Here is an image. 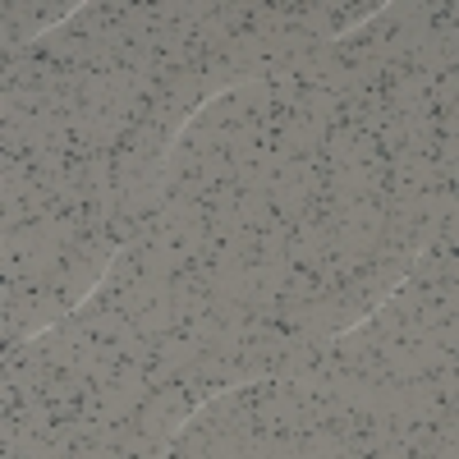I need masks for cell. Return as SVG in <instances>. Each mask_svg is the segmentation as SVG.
<instances>
[{
  "label": "cell",
  "instance_id": "obj_1",
  "mask_svg": "<svg viewBox=\"0 0 459 459\" xmlns=\"http://www.w3.org/2000/svg\"><path fill=\"white\" fill-rule=\"evenodd\" d=\"M37 377H47V363L37 354V344H5V381H19V386H32Z\"/></svg>",
  "mask_w": 459,
  "mask_h": 459
},
{
  "label": "cell",
  "instance_id": "obj_2",
  "mask_svg": "<svg viewBox=\"0 0 459 459\" xmlns=\"http://www.w3.org/2000/svg\"><path fill=\"white\" fill-rule=\"evenodd\" d=\"M152 344H157V359H161V363H166L175 377H179L188 363L198 359V340L188 335V331H179V326H175V331H166L161 340H152Z\"/></svg>",
  "mask_w": 459,
  "mask_h": 459
},
{
  "label": "cell",
  "instance_id": "obj_3",
  "mask_svg": "<svg viewBox=\"0 0 459 459\" xmlns=\"http://www.w3.org/2000/svg\"><path fill=\"white\" fill-rule=\"evenodd\" d=\"M170 97H175V106L194 120V115L207 106V83H203V69H184L179 79H170Z\"/></svg>",
  "mask_w": 459,
  "mask_h": 459
},
{
  "label": "cell",
  "instance_id": "obj_4",
  "mask_svg": "<svg viewBox=\"0 0 459 459\" xmlns=\"http://www.w3.org/2000/svg\"><path fill=\"white\" fill-rule=\"evenodd\" d=\"M170 455H212V428L203 423V413L175 432V450Z\"/></svg>",
  "mask_w": 459,
  "mask_h": 459
},
{
  "label": "cell",
  "instance_id": "obj_5",
  "mask_svg": "<svg viewBox=\"0 0 459 459\" xmlns=\"http://www.w3.org/2000/svg\"><path fill=\"white\" fill-rule=\"evenodd\" d=\"M134 326L147 335V340H161L166 331H175V308H170V299L166 303H152V308H143L134 317Z\"/></svg>",
  "mask_w": 459,
  "mask_h": 459
},
{
  "label": "cell",
  "instance_id": "obj_6",
  "mask_svg": "<svg viewBox=\"0 0 459 459\" xmlns=\"http://www.w3.org/2000/svg\"><path fill=\"white\" fill-rule=\"evenodd\" d=\"M203 184H235V157L230 152H221V147H212L207 157H203Z\"/></svg>",
  "mask_w": 459,
  "mask_h": 459
},
{
  "label": "cell",
  "instance_id": "obj_7",
  "mask_svg": "<svg viewBox=\"0 0 459 459\" xmlns=\"http://www.w3.org/2000/svg\"><path fill=\"white\" fill-rule=\"evenodd\" d=\"M179 147H188V152H198V157H207V152L216 147V129L212 125H203V120H188L184 125V134L175 138Z\"/></svg>",
  "mask_w": 459,
  "mask_h": 459
}]
</instances>
